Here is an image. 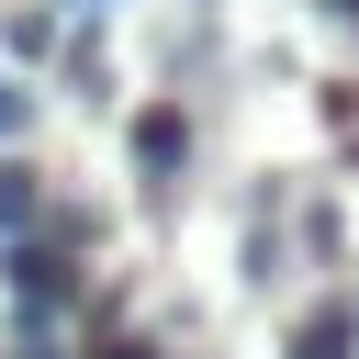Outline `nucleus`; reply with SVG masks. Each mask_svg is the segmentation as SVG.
Segmentation results:
<instances>
[{
    "label": "nucleus",
    "mask_w": 359,
    "mask_h": 359,
    "mask_svg": "<svg viewBox=\"0 0 359 359\" xmlns=\"http://www.w3.org/2000/svg\"><path fill=\"white\" fill-rule=\"evenodd\" d=\"M325 11H337V22H348V34H359V0H325Z\"/></svg>",
    "instance_id": "nucleus-7"
},
{
    "label": "nucleus",
    "mask_w": 359,
    "mask_h": 359,
    "mask_svg": "<svg viewBox=\"0 0 359 359\" xmlns=\"http://www.w3.org/2000/svg\"><path fill=\"white\" fill-rule=\"evenodd\" d=\"M0 135H22V90H0Z\"/></svg>",
    "instance_id": "nucleus-5"
},
{
    "label": "nucleus",
    "mask_w": 359,
    "mask_h": 359,
    "mask_svg": "<svg viewBox=\"0 0 359 359\" xmlns=\"http://www.w3.org/2000/svg\"><path fill=\"white\" fill-rule=\"evenodd\" d=\"M34 213H45L34 168H0V236H34Z\"/></svg>",
    "instance_id": "nucleus-4"
},
{
    "label": "nucleus",
    "mask_w": 359,
    "mask_h": 359,
    "mask_svg": "<svg viewBox=\"0 0 359 359\" xmlns=\"http://www.w3.org/2000/svg\"><path fill=\"white\" fill-rule=\"evenodd\" d=\"M101 359H157V348H146V337H112V348H101Z\"/></svg>",
    "instance_id": "nucleus-6"
},
{
    "label": "nucleus",
    "mask_w": 359,
    "mask_h": 359,
    "mask_svg": "<svg viewBox=\"0 0 359 359\" xmlns=\"http://www.w3.org/2000/svg\"><path fill=\"white\" fill-rule=\"evenodd\" d=\"M67 292H79V269H67V247H45V236H22V247H11V303H22V314H56Z\"/></svg>",
    "instance_id": "nucleus-1"
},
{
    "label": "nucleus",
    "mask_w": 359,
    "mask_h": 359,
    "mask_svg": "<svg viewBox=\"0 0 359 359\" xmlns=\"http://www.w3.org/2000/svg\"><path fill=\"white\" fill-rule=\"evenodd\" d=\"M292 359H359V314H348V303H314V314L292 325Z\"/></svg>",
    "instance_id": "nucleus-2"
},
{
    "label": "nucleus",
    "mask_w": 359,
    "mask_h": 359,
    "mask_svg": "<svg viewBox=\"0 0 359 359\" xmlns=\"http://www.w3.org/2000/svg\"><path fill=\"white\" fill-rule=\"evenodd\" d=\"M135 157H146V180H168V168H180V157H191V123H180V112H168V101H157V112H146V123H135Z\"/></svg>",
    "instance_id": "nucleus-3"
}]
</instances>
